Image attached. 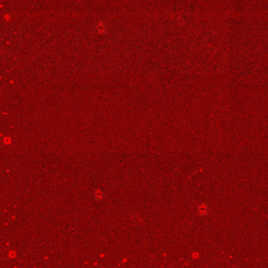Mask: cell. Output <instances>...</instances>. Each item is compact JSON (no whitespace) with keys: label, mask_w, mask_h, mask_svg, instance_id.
<instances>
[{"label":"cell","mask_w":268,"mask_h":268,"mask_svg":"<svg viewBox=\"0 0 268 268\" xmlns=\"http://www.w3.org/2000/svg\"><path fill=\"white\" fill-rule=\"evenodd\" d=\"M96 29H97L98 33L100 34L106 33V31H107L106 25L104 23H102V22H100V23H98V24L96 25Z\"/></svg>","instance_id":"1"}]
</instances>
